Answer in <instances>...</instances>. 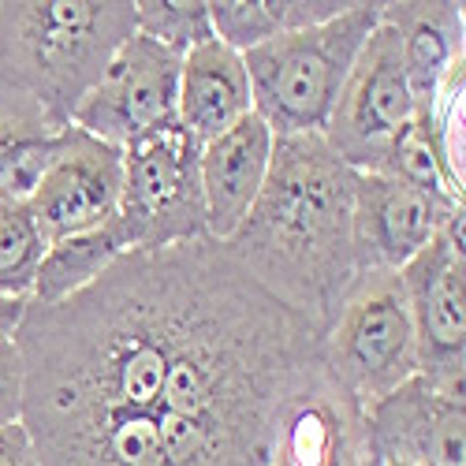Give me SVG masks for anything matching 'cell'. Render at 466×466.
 Returning <instances> with one entry per match:
<instances>
[{"instance_id": "obj_1", "label": "cell", "mask_w": 466, "mask_h": 466, "mask_svg": "<svg viewBox=\"0 0 466 466\" xmlns=\"http://www.w3.org/2000/svg\"><path fill=\"white\" fill-rule=\"evenodd\" d=\"M224 247L268 295L325 336L362 277L355 168H347L321 135L277 138L258 202Z\"/></svg>"}, {"instance_id": "obj_2", "label": "cell", "mask_w": 466, "mask_h": 466, "mask_svg": "<svg viewBox=\"0 0 466 466\" xmlns=\"http://www.w3.org/2000/svg\"><path fill=\"white\" fill-rule=\"evenodd\" d=\"M131 34L135 5L124 0H12L0 5V79L71 127Z\"/></svg>"}, {"instance_id": "obj_3", "label": "cell", "mask_w": 466, "mask_h": 466, "mask_svg": "<svg viewBox=\"0 0 466 466\" xmlns=\"http://www.w3.org/2000/svg\"><path fill=\"white\" fill-rule=\"evenodd\" d=\"M380 23V5L351 0L343 15L291 30L243 56L254 116L277 138L321 135L366 37Z\"/></svg>"}, {"instance_id": "obj_4", "label": "cell", "mask_w": 466, "mask_h": 466, "mask_svg": "<svg viewBox=\"0 0 466 466\" xmlns=\"http://www.w3.org/2000/svg\"><path fill=\"white\" fill-rule=\"evenodd\" d=\"M321 355L362 407L418 373V339L400 273H362L325 329Z\"/></svg>"}, {"instance_id": "obj_5", "label": "cell", "mask_w": 466, "mask_h": 466, "mask_svg": "<svg viewBox=\"0 0 466 466\" xmlns=\"http://www.w3.org/2000/svg\"><path fill=\"white\" fill-rule=\"evenodd\" d=\"M198 153L202 146L179 127V120L124 146V194L116 220L131 254L209 239Z\"/></svg>"}, {"instance_id": "obj_6", "label": "cell", "mask_w": 466, "mask_h": 466, "mask_svg": "<svg viewBox=\"0 0 466 466\" xmlns=\"http://www.w3.org/2000/svg\"><path fill=\"white\" fill-rule=\"evenodd\" d=\"M410 127L414 97L400 56V34L380 19L347 75L321 138L347 168L384 172L392 149Z\"/></svg>"}, {"instance_id": "obj_7", "label": "cell", "mask_w": 466, "mask_h": 466, "mask_svg": "<svg viewBox=\"0 0 466 466\" xmlns=\"http://www.w3.org/2000/svg\"><path fill=\"white\" fill-rule=\"evenodd\" d=\"M373 459L366 407L321 362L284 396L265 444V466H366Z\"/></svg>"}, {"instance_id": "obj_8", "label": "cell", "mask_w": 466, "mask_h": 466, "mask_svg": "<svg viewBox=\"0 0 466 466\" xmlns=\"http://www.w3.org/2000/svg\"><path fill=\"white\" fill-rule=\"evenodd\" d=\"M179 64L183 56L161 49L142 34H131L108 60L97 86L75 108L71 127L124 149L135 138L172 124Z\"/></svg>"}, {"instance_id": "obj_9", "label": "cell", "mask_w": 466, "mask_h": 466, "mask_svg": "<svg viewBox=\"0 0 466 466\" xmlns=\"http://www.w3.org/2000/svg\"><path fill=\"white\" fill-rule=\"evenodd\" d=\"M410 325L418 339V373L462 380L466 370V258L462 217L448 220L403 268Z\"/></svg>"}, {"instance_id": "obj_10", "label": "cell", "mask_w": 466, "mask_h": 466, "mask_svg": "<svg viewBox=\"0 0 466 466\" xmlns=\"http://www.w3.org/2000/svg\"><path fill=\"white\" fill-rule=\"evenodd\" d=\"M124 149L108 146L79 127H64L53 142V157L30 190V213L46 243L79 236L108 224L120 213Z\"/></svg>"}, {"instance_id": "obj_11", "label": "cell", "mask_w": 466, "mask_h": 466, "mask_svg": "<svg viewBox=\"0 0 466 466\" xmlns=\"http://www.w3.org/2000/svg\"><path fill=\"white\" fill-rule=\"evenodd\" d=\"M366 433L377 459L410 466H466L462 380L414 373L396 392L366 407Z\"/></svg>"}, {"instance_id": "obj_12", "label": "cell", "mask_w": 466, "mask_h": 466, "mask_svg": "<svg viewBox=\"0 0 466 466\" xmlns=\"http://www.w3.org/2000/svg\"><path fill=\"white\" fill-rule=\"evenodd\" d=\"M462 217L384 172H355V247L362 273H400L437 231Z\"/></svg>"}, {"instance_id": "obj_13", "label": "cell", "mask_w": 466, "mask_h": 466, "mask_svg": "<svg viewBox=\"0 0 466 466\" xmlns=\"http://www.w3.org/2000/svg\"><path fill=\"white\" fill-rule=\"evenodd\" d=\"M273 142L258 116L228 127L198 153V179H202V206H206V236L217 243H228L236 228L247 220L250 206L265 187L268 165H273Z\"/></svg>"}, {"instance_id": "obj_14", "label": "cell", "mask_w": 466, "mask_h": 466, "mask_svg": "<svg viewBox=\"0 0 466 466\" xmlns=\"http://www.w3.org/2000/svg\"><path fill=\"white\" fill-rule=\"evenodd\" d=\"M380 19L400 34L414 120L433 124L444 79L455 67H462V5H448V0L444 5H410V0L407 5H380Z\"/></svg>"}, {"instance_id": "obj_15", "label": "cell", "mask_w": 466, "mask_h": 466, "mask_svg": "<svg viewBox=\"0 0 466 466\" xmlns=\"http://www.w3.org/2000/svg\"><path fill=\"white\" fill-rule=\"evenodd\" d=\"M254 112L247 64L236 49L220 46L217 37L198 49H190L179 64V86H176V120L179 127L198 142H213L228 127Z\"/></svg>"}, {"instance_id": "obj_16", "label": "cell", "mask_w": 466, "mask_h": 466, "mask_svg": "<svg viewBox=\"0 0 466 466\" xmlns=\"http://www.w3.org/2000/svg\"><path fill=\"white\" fill-rule=\"evenodd\" d=\"M131 254V243L124 236L120 220H108L94 231H79V236H67L49 243L42 268H37V280H34V306H56L67 302L71 295L86 291L90 284H97L108 268Z\"/></svg>"}, {"instance_id": "obj_17", "label": "cell", "mask_w": 466, "mask_h": 466, "mask_svg": "<svg viewBox=\"0 0 466 466\" xmlns=\"http://www.w3.org/2000/svg\"><path fill=\"white\" fill-rule=\"evenodd\" d=\"M49 243L37 231V220L26 202H0V299L34 295L37 268Z\"/></svg>"}, {"instance_id": "obj_18", "label": "cell", "mask_w": 466, "mask_h": 466, "mask_svg": "<svg viewBox=\"0 0 466 466\" xmlns=\"http://www.w3.org/2000/svg\"><path fill=\"white\" fill-rule=\"evenodd\" d=\"M135 34L149 37L176 56H187L190 49L213 42L209 0H138Z\"/></svg>"}, {"instance_id": "obj_19", "label": "cell", "mask_w": 466, "mask_h": 466, "mask_svg": "<svg viewBox=\"0 0 466 466\" xmlns=\"http://www.w3.org/2000/svg\"><path fill=\"white\" fill-rule=\"evenodd\" d=\"M209 23H213V37L220 46L236 49L239 56H247L250 49L280 37V26L273 19L268 0H213L209 5Z\"/></svg>"}, {"instance_id": "obj_20", "label": "cell", "mask_w": 466, "mask_h": 466, "mask_svg": "<svg viewBox=\"0 0 466 466\" xmlns=\"http://www.w3.org/2000/svg\"><path fill=\"white\" fill-rule=\"evenodd\" d=\"M64 127L53 116L30 101L23 90H15L8 79H0V146L5 142H37V138H53Z\"/></svg>"}, {"instance_id": "obj_21", "label": "cell", "mask_w": 466, "mask_h": 466, "mask_svg": "<svg viewBox=\"0 0 466 466\" xmlns=\"http://www.w3.org/2000/svg\"><path fill=\"white\" fill-rule=\"evenodd\" d=\"M26 403V362L15 339H0V430L23 421Z\"/></svg>"}, {"instance_id": "obj_22", "label": "cell", "mask_w": 466, "mask_h": 466, "mask_svg": "<svg viewBox=\"0 0 466 466\" xmlns=\"http://www.w3.org/2000/svg\"><path fill=\"white\" fill-rule=\"evenodd\" d=\"M0 466H42L34 451V441L26 433V425H8L0 430Z\"/></svg>"}, {"instance_id": "obj_23", "label": "cell", "mask_w": 466, "mask_h": 466, "mask_svg": "<svg viewBox=\"0 0 466 466\" xmlns=\"http://www.w3.org/2000/svg\"><path fill=\"white\" fill-rule=\"evenodd\" d=\"M30 302L26 299H0V339H15Z\"/></svg>"}, {"instance_id": "obj_24", "label": "cell", "mask_w": 466, "mask_h": 466, "mask_svg": "<svg viewBox=\"0 0 466 466\" xmlns=\"http://www.w3.org/2000/svg\"><path fill=\"white\" fill-rule=\"evenodd\" d=\"M380 466H410V462H400V459H380Z\"/></svg>"}, {"instance_id": "obj_25", "label": "cell", "mask_w": 466, "mask_h": 466, "mask_svg": "<svg viewBox=\"0 0 466 466\" xmlns=\"http://www.w3.org/2000/svg\"><path fill=\"white\" fill-rule=\"evenodd\" d=\"M366 466H380V459H377V455H373V459H370V462H366Z\"/></svg>"}]
</instances>
